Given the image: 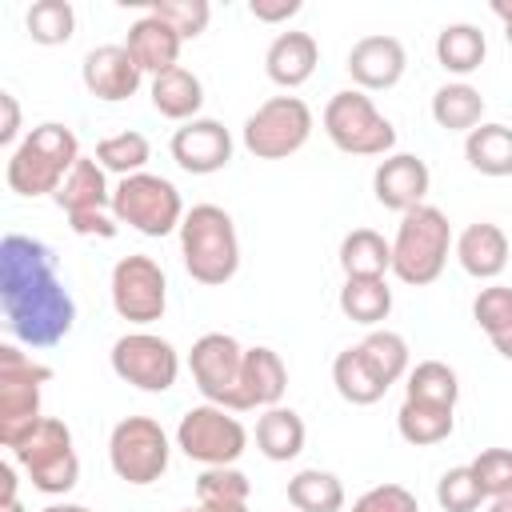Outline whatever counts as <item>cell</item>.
<instances>
[{
  "instance_id": "1",
  "label": "cell",
  "mask_w": 512,
  "mask_h": 512,
  "mask_svg": "<svg viewBox=\"0 0 512 512\" xmlns=\"http://www.w3.org/2000/svg\"><path fill=\"white\" fill-rule=\"evenodd\" d=\"M0 308L24 348H56L72 332L76 300L56 276V252L44 240L20 232L0 240Z\"/></svg>"
},
{
  "instance_id": "2",
  "label": "cell",
  "mask_w": 512,
  "mask_h": 512,
  "mask_svg": "<svg viewBox=\"0 0 512 512\" xmlns=\"http://www.w3.org/2000/svg\"><path fill=\"white\" fill-rule=\"evenodd\" d=\"M80 160V140L68 124L44 120L36 124L8 156L4 180L16 196H56L68 172Z\"/></svg>"
},
{
  "instance_id": "3",
  "label": "cell",
  "mask_w": 512,
  "mask_h": 512,
  "mask_svg": "<svg viewBox=\"0 0 512 512\" xmlns=\"http://www.w3.org/2000/svg\"><path fill=\"white\" fill-rule=\"evenodd\" d=\"M180 256L196 284L220 288L240 268V236L220 204H192L180 224Z\"/></svg>"
},
{
  "instance_id": "4",
  "label": "cell",
  "mask_w": 512,
  "mask_h": 512,
  "mask_svg": "<svg viewBox=\"0 0 512 512\" xmlns=\"http://www.w3.org/2000/svg\"><path fill=\"white\" fill-rule=\"evenodd\" d=\"M448 252H452V224L440 208L420 204L400 216V228L392 240V272L400 284H412V288L432 284L444 272Z\"/></svg>"
},
{
  "instance_id": "5",
  "label": "cell",
  "mask_w": 512,
  "mask_h": 512,
  "mask_svg": "<svg viewBox=\"0 0 512 512\" xmlns=\"http://www.w3.org/2000/svg\"><path fill=\"white\" fill-rule=\"evenodd\" d=\"M52 380V368L20 352L16 344H0V444L16 448L44 416L40 392Z\"/></svg>"
},
{
  "instance_id": "6",
  "label": "cell",
  "mask_w": 512,
  "mask_h": 512,
  "mask_svg": "<svg viewBox=\"0 0 512 512\" xmlns=\"http://www.w3.org/2000/svg\"><path fill=\"white\" fill-rule=\"evenodd\" d=\"M324 136L348 152V156H392L396 148V128L392 120L372 104L368 92L360 88H344L324 104Z\"/></svg>"
},
{
  "instance_id": "7",
  "label": "cell",
  "mask_w": 512,
  "mask_h": 512,
  "mask_svg": "<svg viewBox=\"0 0 512 512\" xmlns=\"http://www.w3.org/2000/svg\"><path fill=\"white\" fill-rule=\"evenodd\" d=\"M12 460L28 472L32 488L44 496H64L80 480V456L72 448V428L60 416H44L16 448H8Z\"/></svg>"
},
{
  "instance_id": "8",
  "label": "cell",
  "mask_w": 512,
  "mask_h": 512,
  "mask_svg": "<svg viewBox=\"0 0 512 512\" xmlns=\"http://www.w3.org/2000/svg\"><path fill=\"white\" fill-rule=\"evenodd\" d=\"M184 200H180V188L168 180V176H156V172H136V176H124L116 180L112 188V216L128 228H136L140 236H168V232H180L184 224Z\"/></svg>"
},
{
  "instance_id": "9",
  "label": "cell",
  "mask_w": 512,
  "mask_h": 512,
  "mask_svg": "<svg viewBox=\"0 0 512 512\" xmlns=\"http://www.w3.org/2000/svg\"><path fill=\"white\" fill-rule=\"evenodd\" d=\"M168 460H172L168 432L152 416H124L108 436V464L132 488L156 484L168 472Z\"/></svg>"
},
{
  "instance_id": "10",
  "label": "cell",
  "mask_w": 512,
  "mask_h": 512,
  "mask_svg": "<svg viewBox=\"0 0 512 512\" xmlns=\"http://www.w3.org/2000/svg\"><path fill=\"white\" fill-rule=\"evenodd\" d=\"M312 128V108L300 96H272L244 120L240 140L256 160H288L308 144Z\"/></svg>"
},
{
  "instance_id": "11",
  "label": "cell",
  "mask_w": 512,
  "mask_h": 512,
  "mask_svg": "<svg viewBox=\"0 0 512 512\" xmlns=\"http://www.w3.org/2000/svg\"><path fill=\"white\" fill-rule=\"evenodd\" d=\"M176 448L204 464V468H224V464H236L248 448V428L236 420V412L220 408V404H196L180 416L176 424Z\"/></svg>"
},
{
  "instance_id": "12",
  "label": "cell",
  "mask_w": 512,
  "mask_h": 512,
  "mask_svg": "<svg viewBox=\"0 0 512 512\" xmlns=\"http://www.w3.org/2000/svg\"><path fill=\"white\" fill-rule=\"evenodd\" d=\"M108 296H112V308H116L120 320L144 328V324L164 320V308H168V276H164V268L152 256L132 252V256H120L112 264Z\"/></svg>"
},
{
  "instance_id": "13",
  "label": "cell",
  "mask_w": 512,
  "mask_h": 512,
  "mask_svg": "<svg viewBox=\"0 0 512 512\" xmlns=\"http://www.w3.org/2000/svg\"><path fill=\"white\" fill-rule=\"evenodd\" d=\"M240 368H244V344L228 332H204L188 352L192 384L208 404H220L228 412H244L240 404Z\"/></svg>"
},
{
  "instance_id": "14",
  "label": "cell",
  "mask_w": 512,
  "mask_h": 512,
  "mask_svg": "<svg viewBox=\"0 0 512 512\" xmlns=\"http://www.w3.org/2000/svg\"><path fill=\"white\" fill-rule=\"evenodd\" d=\"M108 360H112V372L124 384L140 388V392H168L176 384V376H180V352H176V344L164 340V336H156V332H144V328L124 332L112 344Z\"/></svg>"
},
{
  "instance_id": "15",
  "label": "cell",
  "mask_w": 512,
  "mask_h": 512,
  "mask_svg": "<svg viewBox=\"0 0 512 512\" xmlns=\"http://www.w3.org/2000/svg\"><path fill=\"white\" fill-rule=\"evenodd\" d=\"M168 152L184 172L212 176V172L228 168V160H232V132L212 116H196L172 132Z\"/></svg>"
},
{
  "instance_id": "16",
  "label": "cell",
  "mask_w": 512,
  "mask_h": 512,
  "mask_svg": "<svg viewBox=\"0 0 512 512\" xmlns=\"http://www.w3.org/2000/svg\"><path fill=\"white\" fill-rule=\"evenodd\" d=\"M428 188H432V172L412 152H392L372 172V196H376V204H384L388 212H400V216L412 212V208H420L424 196H428Z\"/></svg>"
},
{
  "instance_id": "17",
  "label": "cell",
  "mask_w": 512,
  "mask_h": 512,
  "mask_svg": "<svg viewBox=\"0 0 512 512\" xmlns=\"http://www.w3.org/2000/svg\"><path fill=\"white\" fill-rule=\"evenodd\" d=\"M348 76L360 92H384V88H396L404 68H408V52L396 36H360L352 48H348Z\"/></svg>"
},
{
  "instance_id": "18",
  "label": "cell",
  "mask_w": 512,
  "mask_h": 512,
  "mask_svg": "<svg viewBox=\"0 0 512 512\" xmlns=\"http://www.w3.org/2000/svg\"><path fill=\"white\" fill-rule=\"evenodd\" d=\"M80 80H84V88H88L96 100H104V104H120V100L136 96L144 72L136 68V60L128 56L124 44H100V48H92V52L84 56V64H80Z\"/></svg>"
},
{
  "instance_id": "19",
  "label": "cell",
  "mask_w": 512,
  "mask_h": 512,
  "mask_svg": "<svg viewBox=\"0 0 512 512\" xmlns=\"http://www.w3.org/2000/svg\"><path fill=\"white\" fill-rule=\"evenodd\" d=\"M124 48H128V56L136 60L140 72L160 76V72H168V68L180 64V48H184V40H180V32H176L168 20L144 12V16H136V20L128 24Z\"/></svg>"
},
{
  "instance_id": "20",
  "label": "cell",
  "mask_w": 512,
  "mask_h": 512,
  "mask_svg": "<svg viewBox=\"0 0 512 512\" xmlns=\"http://www.w3.org/2000/svg\"><path fill=\"white\" fill-rule=\"evenodd\" d=\"M288 392V368L280 360L276 348L268 344H256V348H244V368H240V404L244 412L252 408H276Z\"/></svg>"
},
{
  "instance_id": "21",
  "label": "cell",
  "mask_w": 512,
  "mask_h": 512,
  "mask_svg": "<svg viewBox=\"0 0 512 512\" xmlns=\"http://www.w3.org/2000/svg\"><path fill=\"white\" fill-rule=\"evenodd\" d=\"M508 256H512V244L500 224L476 220L456 236V260L472 280H496L508 268Z\"/></svg>"
},
{
  "instance_id": "22",
  "label": "cell",
  "mask_w": 512,
  "mask_h": 512,
  "mask_svg": "<svg viewBox=\"0 0 512 512\" xmlns=\"http://www.w3.org/2000/svg\"><path fill=\"white\" fill-rule=\"evenodd\" d=\"M56 208L76 220V216H96V212H112V188H108V172L96 164V156H80L76 168L68 172V180L60 184V192L52 196Z\"/></svg>"
},
{
  "instance_id": "23",
  "label": "cell",
  "mask_w": 512,
  "mask_h": 512,
  "mask_svg": "<svg viewBox=\"0 0 512 512\" xmlns=\"http://www.w3.org/2000/svg\"><path fill=\"white\" fill-rule=\"evenodd\" d=\"M316 64H320V44L312 40V32H280L264 52V72L280 88L308 84Z\"/></svg>"
},
{
  "instance_id": "24",
  "label": "cell",
  "mask_w": 512,
  "mask_h": 512,
  "mask_svg": "<svg viewBox=\"0 0 512 512\" xmlns=\"http://www.w3.org/2000/svg\"><path fill=\"white\" fill-rule=\"evenodd\" d=\"M148 96H152V108H156L160 116L180 120V124L196 120V112L204 108V84H200V76H196L192 68H184V64H176V68L152 76Z\"/></svg>"
},
{
  "instance_id": "25",
  "label": "cell",
  "mask_w": 512,
  "mask_h": 512,
  "mask_svg": "<svg viewBox=\"0 0 512 512\" xmlns=\"http://www.w3.org/2000/svg\"><path fill=\"white\" fill-rule=\"evenodd\" d=\"M304 440H308V428L300 420V412L276 404V408H264L260 420H256V448L264 460L272 464H288L304 452Z\"/></svg>"
},
{
  "instance_id": "26",
  "label": "cell",
  "mask_w": 512,
  "mask_h": 512,
  "mask_svg": "<svg viewBox=\"0 0 512 512\" xmlns=\"http://www.w3.org/2000/svg\"><path fill=\"white\" fill-rule=\"evenodd\" d=\"M344 280H384L392 272V244L372 228H352L340 240Z\"/></svg>"
},
{
  "instance_id": "27",
  "label": "cell",
  "mask_w": 512,
  "mask_h": 512,
  "mask_svg": "<svg viewBox=\"0 0 512 512\" xmlns=\"http://www.w3.org/2000/svg\"><path fill=\"white\" fill-rule=\"evenodd\" d=\"M484 52H488V40L476 24L468 20H456V24H444L436 32V60L444 72L452 76H472L480 64H484Z\"/></svg>"
},
{
  "instance_id": "28",
  "label": "cell",
  "mask_w": 512,
  "mask_h": 512,
  "mask_svg": "<svg viewBox=\"0 0 512 512\" xmlns=\"http://www.w3.org/2000/svg\"><path fill=\"white\" fill-rule=\"evenodd\" d=\"M432 120L444 132H464L468 136L476 124H484V96H480V88H472L468 80H452V84L436 88Z\"/></svg>"
},
{
  "instance_id": "29",
  "label": "cell",
  "mask_w": 512,
  "mask_h": 512,
  "mask_svg": "<svg viewBox=\"0 0 512 512\" xmlns=\"http://www.w3.org/2000/svg\"><path fill=\"white\" fill-rule=\"evenodd\" d=\"M464 160L480 176H512V128L508 124H476L464 136Z\"/></svg>"
},
{
  "instance_id": "30",
  "label": "cell",
  "mask_w": 512,
  "mask_h": 512,
  "mask_svg": "<svg viewBox=\"0 0 512 512\" xmlns=\"http://www.w3.org/2000/svg\"><path fill=\"white\" fill-rule=\"evenodd\" d=\"M356 348H360L364 364L376 372V380H380L384 388H392L396 380H404V376H408V368H412L408 340H404L400 332H392V328H372Z\"/></svg>"
},
{
  "instance_id": "31",
  "label": "cell",
  "mask_w": 512,
  "mask_h": 512,
  "mask_svg": "<svg viewBox=\"0 0 512 512\" xmlns=\"http://www.w3.org/2000/svg\"><path fill=\"white\" fill-rule=\"evenodd\" d=\"M472 320L484 328L492 348L512 360V288L508 284H488L472 300Z\"/></svg>"
},
{
  "instance_id": "32",
  "label": "cell",
  "mask_w": 512,
  "mask_h": 512,
  "mask_svg": "<svg viewBox=\"0 0 512 512\" xmlns=\"http://www.w3.org/2000/svg\"><path fill=\"white\" fill-rule=\"evenodd\" d=\"M404 400L416 404H436V408H456L460 400V380L444 360H420L404 376Z\"/></svg>"
},
{
  "instance_id": "33",
  "label": "cell",
  "mask_w": 512,
  "mask_h": 512,
  "mask_svg": "<svg viewBox=\"0 0 512 512\" xmlns=\"http://www.w3.org/2000/svg\"><path fill=\"white\" fill-rule=\"evenodd\" d=\"M332 384H336L340 400H348V404H356V408H368V404H376V400L388 392V388L376 380V372L364 364V356H360L356 344L344 348V352L332 360Z\"/></svg>"
},
{
  "instance_id": "34",
  "label": "cell",
  "mask_w": 512,
  "mask_h": 512,
  "mask_svg": "<svg viewBox=\"0 0 512 512\" xmlns=\"http://www.w3.org/2000/svg\"><path fill=\"white\" fill-rule=\"evenodd\" d=\"M396 428L408 444L416 448H428V444H440L452 436L456 428V408H436V404H416V400H404L400 412H396Z\"/></svg>"
},
{
  "instance_id": "35",
  "label": "cell",
  "mask_w": 512,
  "mask_h": 512,
  "mask_svg": "<svg viewBox=\"0 0 512 512\" xmlns=\"http://www.w3.org/2000/svg\"><path fill=\"white\" fill-rule=\"evenodd\" d=\"M288 504L296 512H340L344 508V484L336 472L304 468L288 480Z\"/></svg>"
},
{
  "instance_id": "36",
  "label": "cell",
  "mask_w": 512,
  "mask_h": 512,
  "mask_svg": "<svg viewBox=\"0 0 512 512\" xmlns=\"http://www.w3.org/2000/svg\"><path fill=\"white\" fill-rule=\"evenodd\" d=\"M336 304L352 324L376 328L392 312V288H388V280H344Z\"/></svg>"
},
{
  "instance_id": "37",
  "label": "cell",
  "mask_w": 512,
  "mask_h": 512,
  "mask_svg": "<svg viewBox=\"0 0 512 512\" xmlns=\"http://www.w3.org/2000/svg\"><path fill=\"white\" fill-rule=\"evenodd\" d=\"M148 160H152V144H148V136L136 132V128L116 132V136H104V140L96 144V164H100L104 172L120 176V180L144 172Z\"/></svg>"
},
{
  "instance_id": "38",
  "label": "cell",
  "mask_w": 512,
  "mask_h": 512,
  "mask_svg": "<svg viewBox=\"0 0 512 512\" xmlns=\"http://www.w3.org/2000/svg\"><path fill=\"white\" fill-rule=\"evenodd\" d=\"M24 28L36 44L44 48H56V44H68L72 32H76V8L68 0H36L28 12H24Z\"/></svg>"
},
{
  "instance_id": "39",
  "label": "cell",
  "mask_w": 512,
  "mask_h": 512,
  "mask_svg": "<svg viewBox=\"0 0 512 512\" xmlns=\"http://www.w3.org/2000/svg\"><path fill=\"white\" fill-rule=\"evenodd\" d=\"M248 496H252V480L236 464L204 468L196 476V504H248Z\"/></svg>"
},
{
  "instance_id": "40",
  "label": "cell",
  "mask_w": 512,
  "mask_h": 512,
  "mask_svg": "<svg viewBox=\"0 0 512 512\" xmlns=\"http://www.w3.org/2000/svg\"><path fill=\"white\" fill-rule=\"evenodd\" d=\"M484 500H488V496H484V488H480V480H476V472H472L468 464L448 468V472L436 480V504H440L444 512H476Z\"/></svg>"
},
{
  "instance_id": "41",
  "label": "cell",
  "mask_w": 512,
  "mask_h": 512,
  "mask_svg": "<svg viewBox=\"0 0 512 512\" xmlns=\"http://www.w3.org/2000/svg\"><path fill=\"white\" fill-rule=\"evenodd\" d=\"M144 12L168 20L180 32V40H196L212 20V4L208 0H152Z\"/></svg>"
},
{
  "instance_id": "42",
  "label": "cell",
  "mask_w": 512,
  "mask_h": 512,
  "mask_svg": "<svg viewBox=\"0 0 512 512\" xmlns=\"http://www.w3.org/2000/svg\"><path fill=\"white\" fill-rule=\"evenodd\" d=\"M468 468L476 472V480H480L488 500L512 496V448H484Z\"/></svg>"
},
{
  "instance_id": "43",
  "label": "cell",
  "mask_w": 512,
  "mask_h": 512,
  "mask_svg": "<svg viewBox=\"0 0 512 512\" xmlns=\"http://www.w3.org/2000/svg\"><path fill=\"white\" fill-rule=\"evenodd\" d=\"M352 512H420V504L404 484H376L352 504Z\"/></svg>"
},
{
  "instance_id": "44",
  "label": "cell",
  "mask_w": 512,
  "mask_h": 512,
  "mask_svg": "<svg viewBox=\"0 0 512 512\" xmlns=\"http://www.w3.org/2000/svg\"><path fill=\"white\" fill-rule=\"evenodd\" d=\"M300 8H304L300 0H252V4H248V12H252L260 24H284V20H292Z\"/></svg>"
},
{
  "instance_id": "45",
  "label": "cell",
  "mask_w": 512,
  "mask_h": 512,
  "mask_svg": "<svg viewBox=\"0 0 512 512\" xmlns=\"http://www.w3.org/2000/svg\"><path fill=\"white\" fill-rule=\"evenodd\" d=\"M68 228H72L76 236H100V240H112L116 228H120V220H116L112 212H96V216H76V220H68Z\"/></svg>"
},
{
  "instance_id": "46",
  "label": "cell",
  "mask_w": 512,
  "mask_h": 512,
  "mask_svg": "<svg viewBox=\"0 0 512 512\" xmlns=\"http://www.w3.org/2000/svg\"><path fill=\"white\" fill-rule=\"evenodd\" d=\"M0 108H4V120H0V144L4 148H16V136H20V104L12 92H0Z\"/></svg>"
},
{
  "instance_id": "47",
  "label": "cell",
  "mask_w": 512,
  "mask_h": 512,
  "mask_svg": "<svg viewBox=\"0 0 512 512\" xmlns=\"http://www.w3.org/2000/svg\"><path fill=\"white\" fill-rule=\"evenodd\" d=\"M8 500H16V468L4 460L0 464V504H8Z\"/></svg>"
},
{
  "instance_id": "48",
  "label": "cell",
  "mask_w": 512,
  "mask_h": 512,
  "mask_svg": "<svg viewBox=\"0 0 512 512\" xmlns=\"http://www.w3.org/2000/svg\"><path fill=\"white\" fill-rule=\"evenodd\" d=\"M492 12L500 16V24H504V36H508V44H512V4H508V0H496V4H492Z\"/></svg>"
},
{
  "instance_id": "49",
  "label": "cell",
  "mask_w": 512,
  "mask_h": 512,
  "mask_svg": "<svg viewBox=\"0 0 512 512\" xmlns=\"http://www.w3.org/2000/svg\"><path fill=\"white\" fill-rule=\"evenodd\" d=\"M488 512H512V496H496V500L488 504Z\"/></svg>"
},
{
  "instance_id": "50",
  "label": "cell",
  "mask_w": 512,
  "mask_h": 512,
  "mask_svg": "<svg viewBox=\"0 0 512 512\" xmlns=\"http://www.w3.org/2000/svg\"><path fill=\"white\" fill-rule=\"evenodd\" d=\"M44 512H92V508H84V504H48Z\"/></svg>"
},
{
  "instance_id": "51",
  "label": "cell",
  "mask_w": 512,
  "mask_h": 512,
  "mask_svg": "<svg viewBox=\"0 0 512 512\" xmlns=\"http://www.w3.org/2000/svg\"><path fill=\"white\" fill-rule=\"evenodd\" d=\"M0 512H24V504L20 500H8V504H0Z\"/></svg>"
},
{
  "instance_id": "52",
  "label": "cell",
  "mask_w": 512,
  "mask_h": 512,
  "mask_svg": "<svg viewBox=\"0 0 512 512\" xmlns=\"http://www.w3.org/2000/svg\"><path fill=\"white\" fill-rule=\"evenodd\" d=\"M180 512H204V508H200V504H196V508H180Z\"/></svg>"
}]
</instances>
